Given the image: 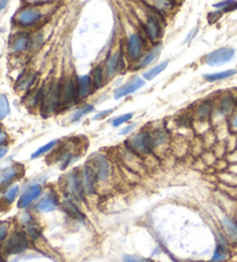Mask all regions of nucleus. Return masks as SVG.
Listing matches in <instances>:
<instances>
[{
  "label": "nucleus",
  "mask_w": 237,
  "mask_h": 262,
  "mask_svg": "<svg viewBox=\"0 0 237 262\" xmlns=\"http://www.w3.org/2000/svg\"><path fill=\"white\" fill-rule=\"evenodd\" d=\"M126 146L135 155H148L151 154L154 148V141L153 136L148 133H139V134L132 135L126 141Z\"/></svg>",
  "instance_id": "obj_1"
},
{
  "label": "nucleus",
  "mask_w": 237,
  "mask_h": 262,
  "mask_svg": "<svg viewBox=\"0 0 237 262\" xmlns=\"http://www.w3.org/2000/svg\"><path fill=\"white\" fill-rule=\"evenodd\" d=\"M60 106V83L52 82L43 94L42 112L43 115H51L57 110Z\"/></svg>",
  "instance_id": "obj_2"
},
{
  "label": "nucleus",
  "mask_w": 237,
  "mask_h": 262,
  "mask_svg": "<svg viewBox=\"0 0 237 262\" xmlns=\"http://www.w3.org/2000/svg\"><path fill=\"white\" fill-rule=\"evenodd\" d=\"M28 248V238L23 231H14L12 235L7 238L6 243L3 246V252L6 255H12V254H19L26 251Z\"/></svg>",
  "instance_id": "obj_3"
},
{
  "label": "nucleus",
  "mask_w": 237,
  "mask_h": 262,
  "mask_svg": "<svg viewBox=\"0 0 237 262\" xmlns=\"http://www.w3.org/2000/svg\"><path fill=\"white\" fill-rule=\"evenodd\" d=\"M78 86L76 79L68 76L60 83V106L68 107L78 100Z\"/></svg>",
  "instance_id": "obj_4"
},
{
  "label": "nucleus",
  "mask_w": 237,
  "mask_h": 262,
  "mask_svg": "<svg viewBox=\"0 0 237 262\" xmlns=\"http://www.w3.org/2000/svg\"><path fill=\"white\" fill-rule=\"evenodd\" d=\"M235 49L232 47H221V49L207 54L203 58V62L212 67L224 65L235 57Z\"/></svg>",
  "instance_id": "obj_5"
},
{
  "label": "nucleus",
  "mask_w": 237,
  "mask_h": 262,
  "mask_svg": "<svg viewBox=\"0 0 237 262\" xmlns=\"http://www.w3.org/2000/svg\"><path fill=\"white\" fill-rule=\"evenodd\" d=\"M67 189H68V194L71 197H73L75 200L82 201L85 199L86 195V187L85 184H83V177L82 173H80L78 171H74L68 175L67 177Z\"/></svg>",
  "instance_id": "obj_6"
},
{
  "label": "nucleus",
  "mask_w": 237,
  "mask_h": 262,
  "mask_svg": "<svg viewBox=\"0 0 237 262\" xmlns=\"http://www.w3.org/2000/svg\"><path fill=\"white\" fill-rule=\"evenodd\" d=\"M43 18V13L36 7H25L19 12L15 17V21L19 26L22 27H31L35 26L36 23L41 21Z\"/></svg>",
  "instance_id": "obj_7"
},
{
  "label": "nucleus",
  "mask_w": 237,
  "mask_h": 262,
  "mask_svg": "<svg viewBox=\"0 0 237 262\" xmlns=\"http://www.w3.org/2000/svg\"><path fill=\"white\" fill-rule=\"evenodd\" d=\"M145 34L150 38V41L156 42L162 36V26L160 22L159 17H156L154 13L148 15L144 22Z\"/></svg>",
  "instance_id": "obj_8"
},
{
  "label": "nucleus",
  "mask_w": 237,
  "mask_h": 262,
  "mask_svg": "<svg viewBox=\"0 0 237 262\" xmlns=\"http://www.w3.org/2000/svg\"><path fill=\"white\" fill-rule=\"evenodd\" d=\"M126 52L128 58L131 60H139L141 59V56L144 55V42L139 34H131L127 38L126 43Z\"/></svg>",
  "instance_id": "obj_9"
},
{
  "label": "nucleus",
  "mask_w": 237,
  "mask_h": 262,
  "mask_svg": "<svg viewBox=\"0 0 237 262\" xmlns=\"http://www.w3.org/2000/svg\"><path fill=\"white\" fill-rule=\"evenodd\" d=\"M99 181H106L110 176V162L104 155L95 154L90 159Z\"/></svg>",
  "instance_id": "obj_10"
},
{
  "label": "nucleus",
  "mask_w": 237,
  "mask_h": 262,
  "mask_svg": "<svg viewBox=\"0 0 237 262\" xmlns=\"http://www.w3.org/2000/svg\"><path fill=\"white\" fill-rule=\"evenodd\" d=\"M23 175V167L20 164H14L7 167L0 171V188H6L13 183L15 179Z\"/></svg>",
  "instance_id": "obj_11"
},
{
  "label": "nucleus",
  "mask_w": 237,
  "mask_h": 262,
  "mask_svg": "<svg viewBox=\"0 0 237 262\" xmlns=\"http://www.w3.org/2000/svg\"><path fill=\"white\" fill-rule=\"evenodd\" d=\"M42 191L43 188L39 184H34L26 188V191L22 193L18 201V207L20 209H25L27 207H29V205L42 194Z\"/></svg>",
  "instance_id": "obj_12"
},
{
  "label": "nucleus",
  "mask_w": 237,
  "mask_h": 262,
  "mask_svg": "<svg viewBox=\"0 0 237 262\" xmlns=\"http://www.w3.org/2000/svg\"><path fill=\"white\" fill-rule=\"evenodd\" d=\"M82 177H83V184H85V187H86V192L94 193L96 185L99 183V179H98V175H96L93 165L90 164V162H87L85 167H83Z\"/></svg>",
  "instance_id": "obj_13"
},
{
  "label": "nucleus",
  "mask_w": 237,
  "mask_h": 262,
  "mask_svg": "<svg viewBox=\"0 0 237 262\" xmlns=\"http://www.w3.org/2000/svg\"><path fill=\"white\" fill-rule=\"evenodd\" d=\"M144 86H145V80L140 78H135L132 80L131 82L126 83L125 86L118 88V89L115 91V99H119L124 97V96L133 94V92L138 91L140 88H143Z\"/></svg>",
  "instance_id": "obj_14"
},
{
  "label": "nucleus",
  "mask_w": 237,
  "mask_h": 262,
  "mask_svg": "<svg viewBox=\"0 0 237 262\" xmlns=\"http://www.w3.org/2000/svg\"><path fill=\"white\" fill-rule=\"evenodd\" d=\"M76 86H78V98L85 99L93 92V82L89 75H83L76 78Z\"/></svg>",
  "instance_id": "obj_15"
},
{
  "label": "nucleus",
  "mask_w": 237,
  "mask_h": 262,
  "mask_svg": "<svg viewBox=\"0 0 237 262\" xmlns=\"http://www.w3.org/2000/svg\"><path fill=\"white\" fill-rule=\"evenodd\" d=\"M31 43H33V41H31L29 34L20 33L12 41L11 50L13 52H25L26 50L29 49Z\"/></svg>",
  "instance_id": "obj_16"
},
{
  "label": "nucleus",
  "mask_w": 237,
  "mask_h": 262,
  "mask_svg": "<svg viewBox=\"0 0 237 262\" xmlns=\"http://www.w3.org/2000/svg\"><path fill=\"white\" fill-rule=\"evenodd\" d=\"M123 56L122 51L115 52L114 55L110 56V58L107 60V75L112 76L115 75L117 72L123 70Z\"/></svg>",
  "instance_id": "obj_17"
},
{
  "label": "nucleus",
  "mask_w": 237,
  "mask_h": 262,
  "mask_svg": "<svg viewBox=\"0 0 237 262\" xmlns=\"http://www.w3.org/2000/svg\"><path fill=\"white\" fill-rule=\"evenodd\" d=\"M58 207V199L57 196L52 193H49L45 196L38 201V203L36 204V209L41 213H50L55 211Z\"/></svg>",
  "instance_id": "obj_18"
},
{
  "label": "nucleus",
  "mask_w": 237,
  "mask_h": 262,
  "mask_svg": "<svg viewBox=\"0 0 237 262\" xmlns=\"http://www.w3.org/2000/svg\"><path fill=\"white\" fill-rule=\"evenodd\" d=\"M222 227L224 229V232L228 236L232 243L237 244V222L231 220L230 217L223 216L222 217Z\"/></svg>",
  "instance_id": "obj_19"
},
{
  "label": "nucleus",
  "mask_w": 237,
  "mask_h": 262,
  "mask_svg": "<svg viewBox=\"0 0 237 262\" xmlns=\"http://www.w3.org/2000/svg\"><path fill=\"white\" fill-rule=\"evenodd\" d=\"M64 211L67 213V215H70L72 219L74 220H79V221H83V214L81 213V211L76 207V204L73 202L72 199H67L65 200V202L63 204Z\"/></svg>",
  "instance_id": "obj_20"
},
{
  "label": "nucleus",
  "mask_w": 237,
  "mask_h": 262,
  "mask_svg": "<svg viewBox=\"0 0 237 262\" xmlns=\"http://www.w3.org/2000/svg\"><path fill=\"white\" fill-rule=\"evenodd\" d=\"M160 50H161V46H156L154 49H152L151 51H148L147 54H145L141 59L138 62V68H144V67H147L148 65H151V64L154 62V60L159 57L160 55Z\"/></svg>",
  "instance_id": "obj_21"
},
{
  "label": "nucleus",
  "mask_w": 237,
  "mask_h": 262,
  "mask_svg": "<svg viewBox=\"0 0 237 262\" xmlns=\"http://www.w3.org/2000/svg\"><path fill=\"white\" fill-rule=\"evenodd\" d=\"M212 111H213V103L210 102V100H205V102H203L198 108H197L196 110L197 119L205 122V120L210 118L212 115Z\"/></svg>",
  "instance_id": "obj_22"
},
{
  "label": "nucleus",
  "mask_w": 237,
  "mask_h": 262,
  "mask_svg": "<svg viewBox=\"0 0 237 262\" xmlns=\"http://www.w3.org/2000/svg\"><path fill=\"white\" fill-rule=\"evenodd\" d=\"M36 80V75L34 73H26L18 80L17 88L19 90H27L33 86Z\"/></svg>",
  "instance_id": "obj_23"
},
{
  "label": "nucleus",
  "mask_w": 237,
  "mask_h": 262,
  "mask_svg": "<svg viewBox=\"0 0 237 262\" xmlns=\"http://www.w3.org/2000/svg\"><path fill=\"white\" fill-rule=\"evenodd\" d=\"M91 82H93L94 89H99L103 86L104 82V71L101 66H96L91 72Z\"/></svg>",
  "instance_id": "obj_24"
},
{
  "label": "nucleus",
  "mask_w": 237,
  "mask_h": 262,
  "mask_svg": "<svg viewBox=\"0 0 237 262\" xmlns=\"http://www.w3.org/2000/svg\"><path fill=\"white\" fill-rule=\"evenodd\" d=\"M237 73L236 70H229V71H223V72H219V73H213V74H206L205 75V79L207 81L214 82V81H220V80H224L230 78V76L235 75Z\"/></svg>",
  "instance_id": "obj_25"
},
{
  "label": "nucleus",
  "mask_w": 237,
  "mask_h": 262,
  "mask_svg": "<svg viewBox=\"0 0 237 262\" xmlns=\"http://www.w3.org/2000/svg\"><path fill=\"white\" fill-rule=\"evenodd\" d=\"M43 94H44V89H37L35 91H31L29 96L27 97L26 104L30 108H35L36 106H38L39 103H42Z\"/></svg>",
  "instance_id": "obj_26"
},
{
  "label": "nucleus",
  "mask_w": 237,
  "mask_h": 262,
  "mask_svg": "<svg viewBox=\"0 0 237 262\" xmlns=\"http://www.w3.org/2000/svg\"><path fill=\"white\" fill-rule=\"evenodd\" d=\"M167 66H168V60H167V62H163L161 64H159V65H156L153 68H151L150 71H147L146 73L144 74V78L146 79L147 81H151V80L156 78V76H158L159 74H161L162 72L166 70Z\"/></svg>",
  "instance_id": "obj_27"
},
{
  "label": "nucleus",
  "mask_w": 237,
  "mask_h": 262,
  "mask_svg": "<svg viewBox=\"0 0 237 262\" xmlns=\"http://www.w3.org/2000/svg\"><path fill=\"white\" fill-rule=\"evenodd\" d=\"M228 257V249L223 244H218L215 248L214 255L212 257V262H221Z\"/></svg>",
  "instance_id": "obj_28"
},
{
  "label": "nucleus",
  "mask_w": 237,
  "mask_h": 262,
  "mask_svg": "<svg viewBox=\"0 0 237 262\" xmlns=\"http://www.w3.org/2000/svg\"><path fill=\"white\" fill-rule=\"evenodd\" d=\"M232 108H234V98L231 96H224L223 98H221L219 104L221 114H228L229 111L232 110Z\"/></svg>",
  "instance_id": "obj_29"
},
{
  "label": "nucleus",
  "mask_w": 237,
  "mask_h": 262,
  "mask_svg": "<svg viewBox=\"0 0 237 262\" xmlns=\"http://www.w3.org/2000/svg\"><path fill=\"white\" fill-rule=\"evenodd\" d=\"M10 111V103L6 95H0V120L6 118Z\"/></svg>",
  "instance_id": "obj_30"
},
{
  "label": "nucleus",
  "mask_w": 237,
  "mask_h": 262,
  "mask_svg": "<svg viewBox=\"0 0 237 262\" xmlns=\"http://www.w3.org/2000/svg\"><path fill=\"white\" fill-rule=\"evenodd\" d=\"M57 142L58 141H50L49 143H46V144H44L43 147H41V148H38L37 150H36L33 155H31V159H37V157H41V156H43V155H45V154H48V152H49L52 148H54L56 144H57Z\"/></svg>",
  "instance_id": "obj_31"
},
{
  "label": "nucleus",
  "mask_w": 237,
  "mask_h": 262,
  "mask_svg": "<svg viewBox=\"0 0 237 262\" xmlns=\"http://www.w3.org/2000/svg\"><path fill=\"white\" fill-rule=\"evenodd\" d=\"M94 111V107L93 106H85L83 108H80L79 110L75 111V114L72 117V122H79L82 117H85L86 115L90 114V112Z\"/></svg>",
  "instance_id": "obj_32"
},
{
  "label": "nucleus",
  "mask_w": 237,
  "mask_h": 262,
  "mask_svg": "<svg viewBox=\"0 0 237 262\" xmlns=\"http://www.w3.org/2000/svg\"><path fill=\"white\" fill-rule=\"evenodd\" d=\"M19 191H20V187L18 186V185H14V186H11V187L5 192V194H4V200H5L7 203H12L15 199H17Z\"/></svg>",
  "instance_id": "obj_33"
},
{
  "label": "nucleus",
  "mask_w": 237,
  "mask_h": 262,
  "mask_svg": "<svg viewBox=\"0 0 237 262\" xmlns=\"http://www.w3.org/2000/svg\"><path fill=\"white\" fill-rule=\"evenodd\" d=\"M26 235L28 237H30L31 239H36L39 235H41V229L34 222H30V223L27 224V231Z\"/></svg>",
  "instance_id": "obj_34"
},
{
  "label": "nucleus",
  "mask_w": 237,
  "mask_h": 262,
  "mask_svg": "<svg viewBox=\"0 0 237 262\" xmlns=\"http://www.w3.org/2000/svg\"><path fill=\"white\" fill-rule=\"evenodd\" d=\"M215 9H222L223 11H231L237 9V2H222L213 5Z\"/></svg>",
  "instance_id": "obj_35"
},
{
  "label": "nucleus",
  "mask_w": 237,
  "mask_h": 262,
  "mask_svg": "<svg viewBox=\"0 0 237 262\" xmlns=\"http://www.w3.org/2000/svg\"><path fill=\"white\" fill-rule=\"evenodd\" d=\"M132 117H133V114H125V115H123V116H120V117H117V118H116L114 122H112V126L114 127H118V126H122L123 124H125L126 122H128V120H130Z\"/></svg>",
  "instance_id": "obj_36"
},
{
  "label": "nucleus",
  "mask_w": 237,
  "mask_h": 262,
  "mask_svg": "<svg viewBox=\"0 0 237 262\" xmlns=\"http://www.w3.org/2000/svg\"><path fill=\"white\" fill-rule=\"evenodd\" d=\"M9 228H10V224L7 223V222L0 223V245H2L3 241L6 239L7 233H9Z\"/></svg>",
  "instance_id": "obj_37"
},
{
  "label": "nucleus",
  "mask_w": 237,
  "mask_h": 262,
  "mask_svg": "<svg viewBox=\"0 0 237 262\" xmlns=\"http://www.w3.org/2000/svg\"><path fill=\"white\" fill-rule=\"evenodd\" d=\"M124 262H152L150 260L144 259V257L136 256V255H125L123 257Z\"/></svg>",
  "instance_id": "obj_38"
},
{
  "label": "nucleus",
  "mask_w": 237,
  "mask_h": 262,
  "mask_svg": "<svg viewBox=\"0 0 237 262\" xmlns=\"http://www.w3.org/2000/svg\"><path fill=\"white\" fill-rule=\"evenodd\" d=\"M114 110H115V109H110V110H106V111L100 112V114L95 115L91 119H93V120H101V119H104L107 116H110V115L112 114V112H114Z\"/></svg>",
  "instance_id": "obj_39"
},
{
  "label": "nucleus",
  "mask_w": 237,
  "mask_h": 262,
  "mask_svg": "<svg viewBox=\"0 0 237 262\" xmlns=\"http://www.w3.org/2000/svg\"><path fill=\"white\" fill-rule=\"evenodd\" d=\"M7 139H9V136H7L6 132H4L3 130H0V147H2L4 143L7 142Z\"/></svg>",
  "instance_id": "obj_40"
},
{
  "label": "nucleus",
  "mask_w": 237,
  "mask_h": 262,
  "mask_svg": "<svg viewBox=\"0 0 237 262\" xmlns=\"http://www.w3.org/2000/svg\"><path fill=\"white\" fill-rule=\"evenodd\" d=\"M230 127L234 131H237V114H235L234 116H232V118L230 120Z\"/></svg>",
  "instance_id": "obj_41"
},
{
  "label": "nucleus",
  "mask_w": 237,
  "mask_h": 262,
  "mask_svg": "<svg viewBox=\"0 0 237 262\" xmlns=\"http://www.w3.org/2000/svg\"><path fill=\"white\" fill-rule=\"evenodd\" d=\"M7 150H9L7 147H0V159H3L7 154Z\"/></svg>",
  "instance_id": "obj_42"
},
{
  "label": "nucleus",
  "mask_w": 237,
  "mask_h": 262,
  "mask_svg": "<svg viewBox=\"0 0 237 262\" xmlns=\"http://www.w3.org/2000/svg\"><path fill=\"white\" fill-rule=\"evenodd\" d=\"M134 126H135V125H131V126L130 127H126L125 128V130H123L122 131V134H126V133H128V132H131L132 130H133V128H134Z\"/></svg>",
  "instance_id": "obj_43"
},
{
  "label": "nucleus",
  "mask_w": 237,
  "mask_h": 262,
  "mask_svg": "<svg viewBox=\"0 0 237 262\" xmlns=\"http://www.w3.org/2000/svg\"><path fill=\"white\" fill-rule=\"evenodd\" d=\"M6 5H7V2H0V12L5 9Z\"/></svg>",
  "instance_id": "obj_44"
},
{
  "label": "nucleus",
  "mask_w": 237,
  "mask_h": 262,
  "mask_svg": "<svg viewBox=\"0 0 237 262\" xmlns=\"http://www.w3.org/2000/svg\"><path fill=\"white\" fill-rule=\"evenodd\" d=\"M0 262H3V260H2V259H0Z\"/></svg>",
  "instance_id": "obj_45"
}]
</instances>
